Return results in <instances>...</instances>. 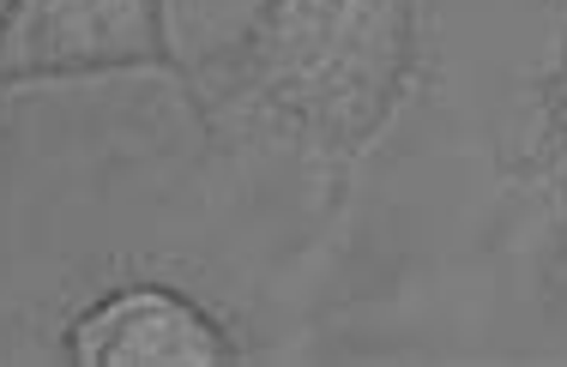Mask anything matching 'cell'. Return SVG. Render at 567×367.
<instances>
[{"instance_id":"cell-2","label":"cell","mask_w":567,"mask_h":367,"mask_svg":"<svg viewBox=\"0 0 567 367\" xmlns=\"http://www.w3.org/2000/svg\"><path fill=\"white\" fill-rule=\"evenodd\" d=\"M115 66H175L164 0H12L0 19V85Z\"/></svg>"},{"instance_id":"cell-4","label":"cell","mask_w":567,"mask_h":367,"mask_svg":"<svg viewBox=\"0 0 567 367\" xmlns=\"http://www.w3.org/2000/svg\"><path fill=\"white\" fill-rule=\"evenodd\" d=\"M544 151H537L532 175H544L549 181V199L561 206V223H567V54H561V73L556 85H549V115H544Z\"/></svg>"},{"instance_id":"cell-1","label":"cell","mask_w":567,"mask_h":367,"mask_svg":"<svg viewBox=\"0 0 567 367\" xmlns=\"http://www.w3.org/2000/svg\"><path fill=\"white\" fill-rule=\"evenodd\" d=\"M416 73V0H266L236 43L241 103L272 108L339 175L393 120Z\"/></svg>"},{"instance_id":"cell-3","label":"cell","mask_w":567,"mask_h":367,"mask_svg":"<svg viewBox=\"0 0 567 367\" xmlns=\"http://www.w3.org/2000/svg\"><path fill=\"white\" fill-rule=\"evenodd\" d=\"M79 361H229V344L206 314L169 290H121L73 325Z\"/></svg>"}]
</instances>
